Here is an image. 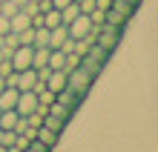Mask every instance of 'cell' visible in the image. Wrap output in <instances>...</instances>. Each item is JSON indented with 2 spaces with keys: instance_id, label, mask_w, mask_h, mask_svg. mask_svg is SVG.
I'll list each match as a JSON object with an SVG mask.
<instances>
[{
  "instance_id": "6da1fadb",
  "label": "cell",
  "mask_w": 158,
  "mask_h": 152,
  "mask_svg": "<svg viewBox=\"0 0 158 152\" xmlns=\"http://www.w3.org/2000/svg\"><path fill=\"white\" fill-rule=\"evenodd\" d=\"M92 83H95V75H92V72H86L81 63L75 66V69H69V72H66V89H72V92L83 95V98H86V92H89V86H92Z\"/></svg>"
},
{
  "instance_id": "7a4b0ae2",
  "label": "cell",
  "mask_w": 158,
  "mask_h": 152,
  "mask_svg": "<svg viewBox=\"0 0 158 152\" xmlns=\"http://www.w3.org/2000/svg\"><path fill=\"white\" fill-rule=\"evenodd\" d=\"M109 60V52L104 49V46H98V43H92L86 52L81 55V66L86 72H92V75H98L101 69H104V63Z\"/></svg>"
},
{
  "instance_id": "3957f363",
  "label": "cell",
  "mask_w": 158,
  "mask_h": 152,
  "mask_svg": "<svg viewBox=\"0 0 158 152\" xmlns=\"http://www.w3.org/2000/svg\"><path fill=\"white\" fill-rule=\"evenodd\" d=\"M121 35H124V29H118V26H109V23L95 26V43H98V46H104L109 55L115 52V46H118V40H121Z\"/></svg>"
},
{
  "instance_id": "277c9868",
  "label": "cell",
  "mask_w": 158,
  "mask_h": 152,
  "mask_svg": "<svg viewBox=\"0 0 158 152\" xmlns=\"http://www.w3.org/2000/svg\"><path fill=\"white\" fill-rule=\"evenodd\" d=\"M92 29H95V23L89 20V14H75V17L66 23V32H69L72 40H81V37L92 35Z\"/></svg>"
},
{
  "instance_id": "5b68a950",
  "label": "cell",
  "mask_w": 158,
  "mask_h": 152,
  "mask_svg": "<svg viewBox=\"0 0 158 152\" xmlns=\"http://www.w3.org/2000/svg\"><path fill=\"white\" fill-rule=\"evenodd\" d=\"M38 109H40L38 92H32V89L17 92V103H15V112H17V115H32V112H38Z\"/></svg>"
},
{
  "instance_id": "8992f818",
  "label": "cell",
  "mask_w": 158,
  "mask_h": 152,
  "mask_svg": "<svg viewBox=\"0 0 158 152\" xmlns=\"http://www.w3.org/2000/svg\"><path fill=\"white\" fill-rule=\"evenodd\" d=\"M32 55H35V46H26V43H20L17 49L9 55V63H12V69L15 72H20V69H29L32 66Z\"/></svg>"
},
{
  "instance_id": "52a82bcc",
  "label": "cell",
  "mask_w": 158,
  "mask_h": 152,
  "mask_svg": "<svg viewBox=\"0 0 158 152\" xmlns=\"http://www.w3.org/2000/svg\"><path fill=\"white\" fill-rule=\"evenodd\" d=\"M43 86L46 89H52L55 95L66 89V72L63 69H49V75H46V80H43Z\"/></svg>"
},
{
  "instance_id": "ba28073f",
  "label": "cell",
  "mask_w": 158,
  "mask_h": 152,
  "mask_svg": "<svg viewBox=\"0 0 158 152\" xmlns=\"http://www.w3.org/2000/svg\"><path fill=\"white\" fill-rule=\"evenodd\" d=\"M32 26V14H26L23 9H17V12L9 17V32H23Z\"/></svg>"
},
{
  "instance_id": "9c48e42d",
  "label": "cell",
  "mask_w": 158,
  "mask_h": 152,
  "mask_svg": "<svg viewBox=\"0 0 158 152\" xmlns=\"http://www.w3.org/2000/svg\"><path fill=\"white\" fill-rule=\"evenodd\" d=\"M66 40H69L66 23H60V26H55V29H49V49H60Z\"/></svg>"
},
{
  "instance_id": "30bf717a",
  "label": "cell",
  "mask_w": 158,
  "mask_h": 152,
  "mask_svg": "<svg viewBox=\"0 0 158 152\" xmlns=\"http://www.w3.org/2000/svg\"><path fill=\"white\" fill-rule=\"evenodd\" d=\"M58 138H60V135H58L55 129H49V126H38V129H35V141H40V144L49 146V149L58 144Z\"/></svg>"
},
{
  "instance_id": "8fae6325",
  "label": "cell",
  "mask_w": 158,
  "mask_h": 152,
  "mask_svg": "<svg viewBox=\"0 0 158 152\" xmlns=\"http://www.w3.org/2000/svg\"><path fill=\"white\" fill-rule=\"evenodd\" d=\"M55 101H60L63 106H69L72 112H75V109H78V103L83 101V95H78V92H72V89H63V92H58V95H55Z\"/></svg>"
},
{
  "instance_id": "7c38bea8",
  "label": "cell",
  "mask_w": 158,
  "mask_h": 152,
  "mask_svg": "<svg viewBox=\"0 0 158 152\" xmlns=\"http://www.w3.org/2000/svg\"><path fill=\"white\" fill-rule=\"evenodd\" d=\"M17 86H6L3 92H0V112L3 109H15V103H17Z\"/></svg>"
},
{
  "instance_id": "4fadbf2b",
  "label": "cell",
  "mask_w": 158,
  "mask_h": 152,
  "mask_svg": "<svg viewBox=\"0 0 158 152\" xmlns=\"http://www.w3.org/2000/svg\"><path fill=\"white\" fill-rule=\"evenodd\" d=\"M104 23H109V26H118V29H124V26L129 23V17H124V14L118 12V9H112V6H109L106 12H104Z\"/></svg>"
},
{
  "instance_id": "5bb4252c",
  "label": "cell",
  "mask_w": 158,
  "mask_h": 152,
  "mask_svg": "<svg viewBox=\"0 0 158 152\" xmlns=\"http://www.w3.org/2000/svg\"><path fill=\"white\" fill-rule=\"evenodd\" d=\"M46 112H49V115H55V118H60V121H66V123H69V118H72V109H69V106H63L60 101H52Z\"/></svg>"
},
{
  "instance_id": "9a60e30c",
  "label": "cell",
  "mask_w": 158,
  "mask_h": 152,
  "mask_svg": "<svg viewBox=\"0 0 158 152\" xmlns=\"http://www.w3.org/2000/svg\"><path fill=\"white\" fill-rule=\"evenodd\" d=\"M43 14V26H46V29H55V26H60L63 20H60V9H46V12H40Z\"/></svg>"
},
{
  "instance_id": "2e32d148",
  "label": "cell",
  "mask_w": 158,
  "mask_h": 152,
  "mask_svg": "<svg viewBox=\"0 0 158 152\" xmlns=\"http://www.w3.org/2000/svg\"><path fill=\"white\" fill-rule=\"evenodd\" d=\"M35 35H32V46L38 49V46H49V29L46 26H32Z\"/></svg>"
},
{
  "instance_id": "e0dca14e",
  "label": "cell",
  "mask_w": 158,
  "mask_h": 152,
  "mask_svg": "<svg viewBox=\"0 0 158 152\" xmlns=\"http://www.w3.org/2000/svg\"><path fill=\"white\" fill-rule=\"evenodd\" d=\"M63 60H66V52L63 49H49V60H46L49 69H63Z\"/></svg>"
},
{
  "instance_id": "ac0fdd59",
  "label": "cell",
  "mask_w": 158,
  "mask_h": 152,
  "mask_svg": "<svg viewBox=\"0 0 158 152\" xmlns=\"http://www.w3.org/2000/svg\"><path fill=\"white\" fill-rule=\"evenodd\" d=\"M40 126H49V129H55V132L60 135V132H63V126H66V121H60V118H55V115H49V112H46Z\"/></svg>"
},
{
  "instance_id": "d6986e66",
  "label": "cell",
  "mask_w": 158,
  "mask_h": 152,
  "mask_svg": "<svg viewBox=\"0 0 158 152\" xmlns=\"http://www.w3.org/2000/svg\"><path fill=\"white\" fill-rule=\"evenodd\" d=\"M75 14H81L78 3H69V6H63V9H60V20H63V23H69V20H72Z\"/></svg>"
},
{
  "instance_id": "ffe728a7",
  "label": "cell",
  "mask_w": 158,
  "mask_h": 152,
  "mask_svg": "<svg viewBox=\"0 0 158 152\" xmlns=\"http://www.w3.org/2000/svg\"><path fill=\"white\" fill-rule=\"evenodd\" d=\"M112 9H118L124 17H132V12H135V6L127 3V0H112Z\"/></svg>"
},
{
  "instance_id": "44dd1931",
  "label": "cell",
  "mask_w": 158,
  "mask_h": 152,
  "mask_svg": "<svg viewBox=\"0 0 158 152\" xmlns=\"http://www.w3.org/2000/svg\"><path fill=\"white\" fill-rule=\"evenodd\" d=\"M17 9H20V6H17L15 0H3V3H0V14H6V17H12V14L17 12Z\"/></svg>"
},
{
  "instance_id": "7402d4cb",
  "label": "cell",
  "mask_w": 158,
  "mask_h": 152,
  "mask_svg": "<svg viewBox=\"0 0 158 152\" xmlns=\"http://www.w3.org/2000/svg\"><path fill=\"white\" fill-rule=\"evenodd\" d=\"M78 9H81V14H92L95 12V0H78Z\"/></svg>"
},
{
  "instance_id": "603a6c76",
  "label": "cell",
  "mask_w": 158,
  "mask_h": 152,
  "mask_svg": "<svg viewBox=\"0 0 158 152\" xmlns=\"http://www.w3.org/2000/svg\"><path fill=\"white\" fill-rule=\"evenodd\" d=\"M23 152H49V146H43L40 141H29V146H26Z\"/></svg>"
},
{
  "instance_id": "cb8c5ba5",
  "label": "cell",
  "mask_w": 158,
  "mask_h": 152,
  "mask_svg": "<svg viewBox=\"0 0 158 152\" xmlns=\"http://www.w3.org/2000/svg\"><path fill=\"white\" fill-rule=\"evenodd\" d=\"M6 32H9V17L0 14V35H6Z\"/></svg>"
},
{
  "instance_id": "d4e9b609",
  "label": "cell",
  "mask_w": 158,
  "mask_h": 152,
  "mask_svg": "<svg viewBox=\"0 0 158 152\" xmlns=\"http://www.w3.org/2000/svg\"><path fill=\"white\" fill-rule=\"evenodd\" d=\"M69 3H75V0H52L55 9H63V6H69Z\"/></svg>"
},
{
  "instance_id": "484cf974",
  "label": "cell",
  "mask_w": 158,
  "mask_h": 152,
  "mask_svg": "<svg viewBox=\"0 0 158 152\" xmlns=\"http://www.w3.org/2000/svg\"><path fill=\"white\" fill-rule=\"evenodd\" d=\"M127 3H132V6L138 9V6H141V0H127Z\"/></svg>"
},
{
  "instance_id": "4316f807",
  "label": "cell",
  "mask_w": 158,
  "mask_h": 152,
  "mask_svg": "<svg viewBox=\"0 0 158 152\" xmlns=\"http://www.w3.org/2000/svg\"><path fill=\"white\" fill-rule=\"evenodd\" d=\"M6 89V78H0V92H3Z\"/></svg>"
},
{
  "instance_id": "83f0119b",
  "label": "cell",
  "mask_w": 158,
  "mask_h": 152,
  "mask_svg": "<svg viewBox=\"0 0 158 152\" xmlns=\"http://www.w3.org/2000/svg\"><path fill=\"white\" fill-rule=\"evenodd\" d=\"M75 3H78V0H75Z\"/></svg>"
}]
</instances>
